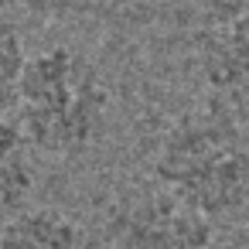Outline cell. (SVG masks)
Returning <instances> with one entry per match:
<instances>
[{"instance_id":"obj_1","label":"cell","mask_w":249,"mask_h":249,"mask_svg":"<svg viewBox=\"0 0 249 249\" xmlns=\"http://www.w3.org/2000/svg\"><path fill=\"white\" fill-rule=\"evenodd\" d=\"M154 178L195 215L229 218L249 205V143L229 113H188L164 133Z\"/></svg>"},{"instance_id":"obj_2","label":"cell","mask_w":249,"mask_h":249,"mask_svg":"<svg viewBox=\"0 0 249 249\" xmlns=\"http://www.w3.org/2000/svg\"><path fill=\"white\" fill-rule=\"evenodd\" d=\"M109 92L79 52L55 45L28 58L18 89V126L41 154L86 150L106 123Z\"/></svg>"},{"instance_id":"obj_3","label":"cell","mask_w":249,"mask_h":249,"mask_svg":"<svg viewBox=\"0 0 249 249\" xmlns=\"http://www.w3.org/2000/svg\"><path fill=\"white\" fill-rule=\"evenodd\" d=\"M191 41L208 89L249 92V0H205Z\"/></svg>"},{"instance_id":"obj_4","label":"cell","mask_w":249,"mask_h":249,"mask_svg":"<svg viewBox=\"0 0 249 249\" xmlns=\"http://www.w3.org/2000/svg\"><path fill=\"white\" fill-rule=\"evenodd\" d=\"M212 222L174 198H147L113 222L109 249H212Z\"/></svg>"},{"instance_id":"obj_5","label":"cell","mask_w":249,"mask_h":249,"mask_svg":"<svg viewBox=\"0 0 249 249\" xmlns=\"http://www.w3.org/2000/svg\"><path fill=\"white\" fill-rule=\"evenodd\" d=\"M0 249H82V229L62 208H24L0 225Z\"/></svg>"},{"instance_id":"obj_6","label":"cell","mask_w":249,"mask_h":249,"mask_svg":"<svg viewBox=\"0 0 249 249\" xmlns=\"http://www.w3.org/2000/svg\"><path fill=\"white\" fill-rule=\"evenodd\" d=\"M28 140L18 123L0 120V225L28 208L35 191V167L28 160Z\"/></svg>"},{"instance_id":"obj_7","label":"cell","mask_w":249,"mask_h":249,"mask_svg":"<svg viewBox=\"0 0 249 249\" xmlns=\"http://www.w3.org/2000/svg\"><path fill=\"white\" fill-rule=\"evenodd\" d=\"M28 69V55H24V41L18 35V28L11 21L0 18V109H7L18 103V89H21V75Z\"/></svg>"},{"instance_id":"obj_8","label":"cell","mask_w":249,"mask_h":249,"mask_svg":"<svg viewBox=\"0 0 249 249\" xmlns=\"http://www.w3.org/2000/svg\"><path fill=\"white\" fill-rule=\"evenodd\" d=\"M0 4H4V0H0Z\"/></svg>"}]
</instances>
